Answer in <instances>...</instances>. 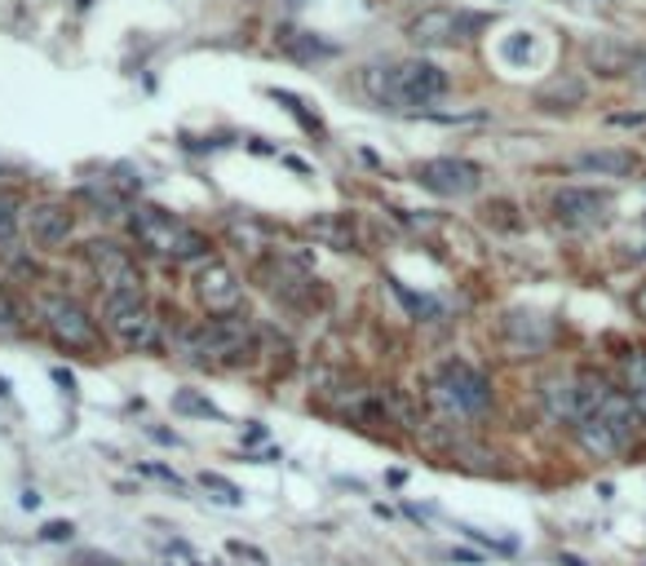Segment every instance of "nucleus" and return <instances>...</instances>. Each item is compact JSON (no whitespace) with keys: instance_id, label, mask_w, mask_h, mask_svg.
<instances>
[{"instance_id":"19","label":"nucleus","mask_w":646,"mask_h":566,"mask_svg":"<svg viewBox=\"0 0 646 566\" xmlns=\"http://www.w3.org/2000/svg\"><path fill=\"white\" fill-rule=\"evenodd\" d=\"M14 332H19V314H14L10 297L0 292V336H14Z\"/></svg>"},{"instance_id":"14","label":"nucleus","mask_w":646,"mask_h":566,"mask_svg":"<svg viewBox=\"0 0 646 566\" xmlns=\"http://www.w3.org/2000/svg\"><path fill=\"white\" fill-rule=\"evenodd\" d=\"M572 169L580 173H602V177H624L637 169V155L633 151H585L572 160Z\"/></svg>"},{"instance_id":"5","label":"nucleus","mask_w":646,"mask_h":566,"mask_svg":"<svg viewBox=\"0 0 646 566\" xmlns=\"http://www.w3.org/2000/svg\"><path fill=\"white\" fill-rule=\"evenodd\" d=\"M106 327H112V336L120 346L129 350H155L160 346V319L151 310V301L142 292H106Z\"/></svg>"},{"instance_id":"15","label":"nucleus","mask_w":646,"mask_h":566,"mask_svg":"<svg viewBox=\"0 0 646 566\" xmlns=\"http://www.w3.org/2000/svg\"><path fill=\"white\" fill-rule=\"evenodd\" d=\"M541 398L550 407L554 420H572L576 425V377H554L541 385Z\"/></svg>"},{"instance_id":"8","label":"nucleus","mask_w":646,"mask_h":566,"mask_svg":"<svg viewBox=\"0 0 646 566\" xmlns=\"http://www.w3.org/2000/svg\"><path fill=\"white\" fill-rule=\"evenodd\" d=\"M611 195L593 190V186H567L554 195V217L567 226V231H598V226L611 221Z\"/></svg>"},{"instance_id":"4","label":"nucleus","mask_w":646,"mask_h":566,"mask_svg":"<svg viewBox=\"0 0 646 566\" xmlns=\"http://www.w3.org/2000/svg\"><path fill=\"white\" fill-rule=\"evenodd\" d=\"M429 394H435V403L457 420H474V416H483L492 407V385L470 363H443L435 385H429Z\"/></svg>"},{"instance_id":"12","label":"nucleus","mask_w":646,"mask_h":566,"mask_svg":"<svg viewBox=\"0 0 646 566\" xmlns=\"http://www.w3.org/2000/svg\"><path fill=\"white\" fill-rule=\"evenodd\" d=\"M71 226H76V217H71L67 204H36V208L27 212V235H32L36 244H45V249L67 244Z\"/></svg>"},{"instance_id":"7","label":"nucleus","mask_w":646,"mask_h":566,"mask_svg":"<svg viewBox=\"0 0 646 566\" xmlns=\"http://www.w3.org/2000/svg\"><path fill=\"white\" fill-rule=\"evenodd\" d=\"M478 23H483V19H474V14H465V10L439 5V10H420V14L407 23V36H412V45L439 49V45H461Z\"/></svg>"},{"instance_id":"6","label":"nucleus","mask_w":646,"mask_h":566,"mask_svg":"<svg viewBox=\"0 0 646 566\" xmlns=\"http://www.w3.org/2000/svg\"><path fill=\"white\" fill-rule=\"evenodd\" d=\"M41 319L49 327V336L67 350H97V323L89 319V310L76 301V297H62V292H49L41 297Z\"/></svg>"},{"instance_id":"2","label":"nucleus","mask_w":646,"mask_h":566,"mask_svg":"<svg viewBox=\"0 0 646 566\" xmlns=\"http://www.w3.org/2000/svg\"><path fill=\"white\" fill-rule=\"evenodd\" d=\"M177 350L191 363H240L253 355V323L240 314H218L177 336Z\"/></svg>"},{"instance_id":"1","label":"nucleus","mask_w":646,"mask_h":566,"mask_svg":"<svg viewBox=\"0 0 646 566\" xmlns=\"http://www.w3.org/2000/svg\"><path fill=\"white\" fill-rule=\"evenodd\" d=\"M364 93L377 106L407 111V106H429L448 93V71L425 58H403V62H377L364 67Z\"/></svg>"},{"instance_id":"9","label":"nucleus","mask_w":646,"mask_h":566,"mask_svg":"<svg viewBox=\"0 0 646 566\" xmlns=\"http://www.w3.org/2000/svg\"><path fill=\"white\" fill-rule=\"evenodd\" d=\"M416 182L435 195H448V199H465L483 186V169L470 164V160H457V155H439V160H425L416 169Z\"/></svg>"},{"instance_id":"3","label":"nucleus","mask_w":646,"mask_h":566,"mask_svg":"<svg viewBox=\"0 0 646 566\" xmlns=\"http://www.w3.org/2000/svg\"><path fill=\"white\" fill-rule=\"evenodd\" d=\"M134 240L142 249H151L155 257H173V262H195L208 253V240L186 226L182 217L164 212V208H138L134 212Z\"/></svg>"},{"instance_id":"21","label":"nucleus","mask_w":646,"mask_h":566,"mask_svg":"<svg viewBox=\"0 0 646 566\" xmlns=\"http://www.w3.org/2000/svg\"><path fill=\"white\" fill-rule=\"evenodd\" d=\"M231 553L249 557V562H257V566H266V553H262V548H253V544H244V540H231Z\"/></svg>"},{"instance_id":"25","label":"nucleus","mask_w":646,"mask_h":566,"mask_svg":"<svg viewBox=\"0 0 646 566\" xmlns=\"http://www.w3.org/2000/svg\"><path fill=\"white\" fill-rule=\"evenodd\" d=\"M563 566H585L580 557H572V553H563Z\"/></svg>"},{"instance_id":"24","label":"nucleus","mask_w":646,"mask_h":566,"mask_svg":"<svg viewBox=\"0 0 646 566\" xmlns=\"http://www.w3.org/2000/svg\"><path fill=\"white\" fill-rule=\"evenodd\" d=\"M633 76H637V84H642V89H646V54H642V58H637V67H633Z\"/></svg>"},{"instance_id":"18","label":"nucleus","mask_w":646,"mask_h":566,"mask_svg":"<svg viewBox=\"0 0 646 566\" xmlns=\"http://www.w3.org/2000/svg\"><path fill=\"white\" fill-rule=\"evenodd\" d=\"M173 412H182V416H208V420H222V412L212 407L208 398H199L195 390H182V394H173Z\"/></svg>"},{"instance_id":"20","label":"nucleus","mask_w":646,"mask_h":566,"mask_svg":"<svg viewBox=\"0 0 646 566\" xmlns=\"http://www.w3.org/2000/svg\"><path fill=\"white\" fill-rule=\"evenodd\" d=\"M71 531H76L71 522H45V527H41V540H49V544H62V540H71Z\"/></svg>"},{"instance_id":"10","label":"nucleus","mask_w":646,"mask_h":566,"mask_svg":"<svg viewBox=\"0 0 646 566\" xmlns=\"http://www.w3.org/2000/svg\"><path fill=\"white\" fill-rule=\"evenodd\" d=\"M84 257L106 292H142V275H138V262L129 257V249H120L112 240H93L84 249Z\"/></svg>"},{"instance_id":"22","label":"nucleus","mask_w":646,"mask_h":566,"mask_svg":"<svg viewBox=\"0 0 646 566\" xmlns=\"http://www.w3.org/2000/svg\"><path fill=\"white\" fill-rule=\"evenodd\" d=\"M10 226H14V199H10V195H0V235H5Z\"/></svg>"},{"instance_id":"17","label":"nucleus","mask_w":646,"mask_h":566,"mask_svg":"<svg viewBox=\"0 0 646 566\" xmlns=\"http://www.w3.org/2000/svg\"><path fill=\"white\" fill-rule=\"evenodd\" d=\"M199 487L218 500V505H227V509H240L244 505V492L231 483V478H222V474H199Z\"/></svg>"},{"instance_id":"23","label":"nucleus","mask_w":646,"mask_h":566,"mask_svg":"<svg viewBox=\"0 0 646 566\" xmlns=\"http://www.w3.org/2000/svg\"><path fill=\"white\" fill-rule=\"evenodd\" d=\"M633 310L646 319V288H637V292H633Z\"/></svg>"},{"instance_id":"16","label":"nucleus","mask_w":646,"mask_h":566,"mask_svg":"<svg viewBox=\"0 0 646 566\" xmlns=\"http://www.w3.org/2000/svg\"><path fill=\"white\" fill-rule=\"evenodd\" d=\"M620 377H624V390H628L637 416L646 420V350H628L620 363Z\"/></svg>"},{"instance_id":"13","label":"nucleus","mask_w":646,"mask_h":566,"mask_svg":"<svg viewBox=\"0 0 646 566\" xmlns=\"http://www.w3.org/2000/svg\"><path fill=\"white\" fill-rule=\"evenodd\" d=\"M545 41H541V32H531V27H518V32H509L505 41H500V58L514 67V71H527V67H535L545 58Z\"/></svg>"},{"instance_id":"11","label":"nucleus","mask_w":646,"mask_h":566,"mask_svg":"<svg viewBox=\"0 0 646 566\" xmlns=\"http://www.w3.org/2000/svg\"><path fill=\"white\" fill-rule=\"evenodd\" d=\"M195 288H199V301H204L208 310H218V314H235V305H240V297H244L235 270L222 266V262H204Z\"/></svg>"}]
</instances>
